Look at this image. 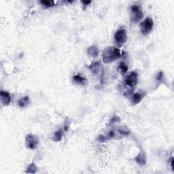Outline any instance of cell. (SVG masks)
Wrapping results in <instances>:
<instances>
[{
	"instance_id": "obj_8",
	"label": "cell",
	"mask_w": 174,
	"mask_h": 174,
	"mask_svg": "<svg viewBox=\"0 0 174 174\" xmlns=\"http://www.w3.org/2000/svg\"><path fill=\"white\" fill-rule=\"evenodd\" d=\"M0 97H1V102L2 105L4 106H8L11 102V97L10 93L7 91H1L0 92Z\"/></svg>"
},
{
	"instance_id": "obj_19",
	"label": "cell",
	"mask_w": 174,
	"mask_h": 174,
	"mask_svg": "<svg viewBox=\"0 0 174 174\" xmlns=\"http://www.w3.org/2000/svg\"><path fill=\"white\" fill-rule=\"evenodd\" d=\"M120 120V118L118 117L117 116H114V117L112 118H111V120H110V123H111V124H114V123H115V122H119Z\"/></svg>"
},
{
	"instance_id": "obj_20",
	"label": "cell",
	"mask_w": 174,
	"mask_h": 174,
	"mask_svg": "<svg viewBox=\"0 0 174 174\" xmlns=\"http://www.w3.org/2000/svg\"><path fill=\"white\" fill-rule=\"evenodd\" d=\"M163 78V71H160V72L158 73V75H157V78L156 79H157V81H161V80H162Z\"/></svg>"
},
{
	"instance_id": "obj_7",
	"label": "cell",
	"mask_w": 174,
	"mask_h": 174,
	"mask_svg": "<svg viewBox=\"0 0 174 174\" xmlns=\"http://www.w3.org/2000/svg\"><path fill=\"white\" fill-rule=\"evenodd\" d=\"M147 93L146 91H140L137 92V93L133 94L131 98V103L133 105H137V104L140 103L142 99L146 97Z\"/></svg>"
},
{
	"instance_id": "obj_1",
	"label": "cell",
	"mask_w": 174,
	"mask_h": 174,
	"mask_svg": "<svg viewBox=\"0 0 174 174\" xmlns=\"http://www.w3.org/2000/svg\"><path fill=\"white\" fill-rule=\"evenodd\" d=\"M138 74L136 71H132L126 75L123 80V87L125 89L124 95L127 97L129 95H131L133 91L138 85Z\"/></svg>"
},
{
	"instance_id": "obj_21",
	"label": "cell",
	"mask_w": 174,
	"mask_h": 174,
	"mask_svg": "<svg viewBox=\"0 0 174 174\" xmlns=\"http://www.w3.org/2000/svg\"><path fill=\"white\" fill-rule=\"evenodd\" d=\"M98 140L100 142H104L106 140H107V138L104 136H99V138H98Z\"/></svg>"
},
{
	"instance_id": "obj_4",
	"label": "cell",
	"mask_w": 174,
	"mask_h": 174,
	"mask_svg": "<svg viewBox=\"0 0 174 174\" xmlns=\"http://www.w3.org/2000/svg\"><path fill=\"white\" fill-rule=\"evenodd\" d=\"M131 20L134 23L138 22L142 20L144 16L142 10L139 5H133L131 7Z\"/></svg>"
},
{
	"instance_id": "obj_14",
	"label": "cell",
	"mask_w": 174,
	"mask_h": 174,
	"mask_svg": "<svg viewBox=\"0 0 174 174\" xmlns=\"http://www.w3.org/2000/svg\"><path fill=\"white\" fill-rule=\"evenodd\" d=\"M100 67H101V64L99 62H94L89 65V68L93 73L97 74L100 70Z\"/></svg>"
},
{
	"instance_id": "obj_2",
	"label": "cell",
	"mask_w": 174,
	"mask_h": 174,
	"mask_svg": "<svg viewBox=\"0 0 174 174\" xmlns=\"http://www.w3.org/2000/svg\"><path fill=\"white\" fill-rule=\"evenodd\" d=\"M121 57L120 49L114 46H109L104 49L102 53V58L104 63L108 64Z\"/></svg>"
},
{
	"instance_id": "obj_5",
	"label": "cell",
	"mask_w": 174,
	"mask_h": 174,
	"mask_svg": "<svg viewBox=\"0 0 174 174\" xmlns=\"http://www.w3.org/2000/svg\"><path fill=\"white\" fill-rule=\"evenodd\" d=\"M153 27H154V22L153 20L150 17L146 18L142 23L140 24L141 32L144 36H147L152 31Z\"/></svg>"
},
{
	"instance_id": "obj_9",
	"label": "cell",
	"mask_w": 174,
	"mask_h": 174,
	"mask_svg": "<svg viewBox=\"0 0 174 174\" xmlns=\"http://www.w3.org/2000/svg\"><path fill=\"white\" fill-rule=\"evenodd\" d=\"M72 80L73 82L78 85H85L87 82V78L81 73H78V74L73 75Z\"/></svg>"
},
{
	"instance_id": "obj_3",
	"label": "cell",
	"mask_w": 174,
	"mask_h": 174,
	"mask_svg": "<svg viewBox=\"0 0 174 174\" xmlns=\"http://www.w3.org/2000/svg\"><path fill=\"white\" fill-rule=\"evenodd\" d=\"M114 40L116 45L118 47H121L127 42L128 36L125 29L121 28L118 29L114 35Z\"/></svg>"
},
{
	"instance_id": "obj_15",
	"label": "cell",
	"mask_w": 174,
	"mask_h": 174,
	"mask_svg": "<svg viewBox=\"0 0 174 174\" xmlns=\"http://www.w3.org/2000/svg\"><path fill=\"white\" fill-rule=\"evenodd\" d=\"M62 136H63V130L59 129L55 133L52 140H54L55 142H60L61 139H62Z\"/></svg>"
},
{
	"instance_id": "obj_18",
	"label": "cell",
	"mask_w": 174,
	"mask_h": 174,
	"mask_svg": "<svg viewBox=\"0 0 174 174\" xmlns=\"http://www.w3.org/2000/svg\"><path fill=\"white\" fill-rule=\"evenodd\" d=\"M118 132H119L122 135V136H128V135H129V133H130L129 130L125 128V127L120 128V129L118 130Z\"/></svg>"
},
{
	"instance_id": "obj_11",
	"label": "cell",
	"mask_w": 174,
	"mask_h": 174,
	"mask_svg": "<svg viewBox=\"0 0 174 174\" xmlns=\"http://www.w3.org/2000/svg\"><path fill=\"white\" fill-rule=\"evenodd\" d=\"M87 53L89 54V56L93 58H96L99 55V50H98L97 47L95 46H91L87 49Z\"/></svg>"
},
{
	"instance_id": "obj_17",
	"label": "cell",
	"mask_w": 174,
	"mask_h": 174,
	"mask_svg": "<svg viewBox=\"0 0 174 174\" xmlns=\"http://www.w3.org/2000/svg\"><path fill=\"white\" fill-rule=\"evenodd\" d=\"M40 3L46 6V8L48 7H52L56 4V1H49V0H41Z\"/></svg>"
},
{
	"instance_id": "obj_6",
	"label": "cell",
	"mask_w": 174,
	"mask_h": 174,
	"mask_svg": "<svg viewBox=\"0 0 174 174\" xmlns=\"http://www.w3.org/2000/svg\"><path fill=\"white\" fill-rule=\"evenodd\" d=\"M25 141L27 147L28 148L31 149V150H34V149L37 148V146H38L39 139L38 137L34 136V135L29 134L26 136Z\"/></svg>"
},
{
	"instance_id": "obj_16",
	"label": "cell",
	"mask_w": 174,
	"mask_h": 174,
	"mask_svg": "<svg viewBox=\"0 0 174 174\" xmlns=\"http://www.w3.org/2000/svg\"><path fill=\"white\" fill-rule=\"evenodd\" d=\"M37 170H38V167L35 165L34 163H31L27 168V171L25 172L28 173H36Z\"/></svg>"
},
{
	"instance_id": "obj_13",
	"label": "cell",
	"mask_w": 174,
	"mask_h": 174,
	"mask_svg": "<svg viewBox=\"0 0 174 174\" xmlns=\"http://www.w3.org/2000/svg\"><path fill=\"white\" fill-rule=\"evenodd\" d=\"M135 160L137 163H138L139 165H144L146 164V156H145V154L144 152H141L140 154H139L138 156H137L136 158H135Z\"/></svg>"
},
{
	"instance_id": "obj_23",
	"label": "cell",
	"mask_w": 174,
	"mask_h": 174,
	"mask_svg": "<svg viewBox=\"0 0 174 174\" xmlns=\"http://www.w3.org/2000/svg\"><path fill=\"white\" fill-rule=\"evenodd\" d=\"M82 3L84 4V6H88L91 3V1H82Z\"/></svg>"
},
{
	"instance_id": "obj_12",
	"label": "cell",
	"mask_w": 174,
	"mask_h": 174,
	"mask_svg": "<svg viewBox=\"0 0 174 174\" xmlns=\"http://www.w3.org/2000/svg\"><path fill=\"white\" fill-rule=\"evenodd\" d=\"M128 69H129V67H128L127 64H126V63L123 62V61L120 62L119 63V65H118V70L120 72V74L122 75H124L126 72H127Z\"/></svg>"
},
{
	"instance_id": "obj_10",
	"label": "cell",
	"mask_w": 174,
	"mask_h": 174,
	"mask_svg": "<svg viewBox=\"0 0 174 174\" xmlns=\"http://www.w3.org/2000/svg\"><path fill=\"white\" fill-rule=\"evenodd\" d=\"M30 103V99L28 96H24L23 97H21L18 101V105L20 108H26Z\"/></svg>"
},
{
	"instance_id": "obj_22",
	"label": "cell",
	"mask_w": 174,
	"mask_h": 174,
	"mask_svg": "<svg viewBox=\"0 0 174 174\" xmlns=\"http://www.w3.org/2000/svg\"><path fill=\"white\" fill-rule=\"evenodd\" d=\"M114 136H115V133H114V132L113 131H110L109 132V133H108V138L107 139H110V138H114Z\"/></svg>"
}]
</instances>
